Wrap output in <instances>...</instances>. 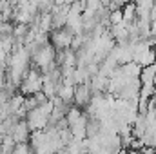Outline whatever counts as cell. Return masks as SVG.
Listing matches in <instances>:
<instances>
[{"label":"cell","mask_w":156,"mask_h":154,"mask_svg":"<svg viewBox=\"0 0 156 154\" xmlns=\"http://www.w3.org/2000/svg\"><path fill=\"white\" fill-rule=\"evenodd\" d=\"M73 37H75V33L69 31L67 27L53 29V31L49 33V40H51V44H53L56 49H67V47H71Z\"/></svg>","instance_id":"1"},{"label":"cell","mask_w":156,"mask_h":154,"mask_svg":"<svg viewBox=\"0 0 156 154\" xmlns=\"http://www.w3.org/2000/svg\"><path fill=\"white\" fill-rule=\"evenodd\" d=\"M91 100H93V87H91V82L76 83V89H75V105L85 109V107H89Z\"/></svg>","instance_id":"2"},{"label":"cell","mask_w":156,"mask_h":154,"mask_svg":"<svg viewBox=\"0 0 156 154\" xmlns=\"http://www.w3.org/2000/svg\"><path fill=\"white\" fill-rule=\"evenodd\" d=\"M31 132H33V131H31V127H29L27 120H20V121L15 125V129H13L11 136L15 138V142H29Z\"/></svg>","instance_id":"3"},{"label":"cell","mask_w":156,"mask_h":154,"mask_svg":"<svg viewBox=\"0 0 156 154\" xmlns=\"http://www.w3.org/2000/svg\"><path fill=\"white\" fill-rule=\"evenodd\" d=\"M75 89L76 85H71V83H64L60 89H58V94L64 102H69V103H75Z\"/></svg>","instance_id":"4"},{"label":"cell","mask_w":156,"mask_h":154,"mask_svg":"<svg viewBox=\"0 0 156 154\" xmlns=\"http://www.w3.org/2000/svg\"><path fill=\"white\" fill-rule=\"evenodd\" d=\"M109 20H111V26L115 24H123V9H113L111 15H109Z\"/></svg>","instance_id":"5"},{"label":"cell","mask_w":156,"mask_h":154,"mask_svg":"<svg viewBox=\"0 0 156 154\" xmlns=\"http://www.w3.org/2000/svg\"><path fill=\"white\" fill-rule=\"evenodd\" d=\"M100 2H102L104 5H109V4H111V0H100Z\"/></svg>","instance_id":"6"}]
</instances>
